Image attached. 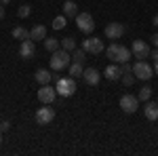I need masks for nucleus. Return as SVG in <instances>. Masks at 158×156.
Returning a JSON list of instances; mask_svg holds the SVG:
<instances>
[{"instance_id": "nucleus-5", "label": "nucleus", "mask_w": 158, "mask_h": 156, "mask_svg": "<svg viewBox=\"0 0 158 156\" xmlns=\"http://www.w3.org/2000/svg\"><path fill=\"white\" fill-rule=\"evenodd\" d=\"M53 120H55V110L51 108V103H44V108H38V112H36L38 124H51Z\"/></svg>"}, {"instance_id": "nucleus-22", "label": "nucleus", "mask_w": 158, "mask_h": 156, "mask_svg": "<svg viewBox=\"0 0 158 156\" xmlns=\"http://www.w3.org/2000/svg\"><path fill=\"white\" fill-rule=\"evenodd\" d=\"M86 55H89V53H86L85 48H74V51H72V59L78 61V63H85V61H86Z\"/></svg>"}, {"instance_id": "nucleus-18", "label": "nucleus", "mask_w": 158, "mask_h": 156, "mask_svg": "<svg viewBox=\"0 0 158 156\" xmlns=\"http://www.w3.org/2000/svg\"><path fill=\"white\" fill-rule=\"evenodd\" d=\"M30 38H32V40H44V38H47V27H44V25H34V27H32V30H30Z\"/></svg>"}, {"instance_id": "nucleus-16", "label": "nucleus", "mask_w": 158, "mask_h": 156, "mask_svg": "<svg viewBox=\"0 0 158 156\" xmlns=\"http://www.w3.org/2000/svg\"><path fill=\"white\" fill-rule=\"evenodd\" d=\"M63 15H65L68 19H76V15H78V4L72 2V0L63 2Z\"/></svg>"}, {"instance_id": "nucleus-32", "label": "nucleus", "mask_w": 158, "mask_h": 156, "mask_svg": "<svg viewBox=\"0 0 158 156\" xmlns=\"http://www.w3.org/2000/svg\"><path fill=\"white\" fill-rule=\"evenodd\" d=\"M4 17V4H0V19Z\"/></svg>"}, {"instance_id": "nucleus-8", "label": "nucleus", "mask_w": 158, "mask_h": 156, "mask_svg": "<svg viewBox=\"0 0 158 156\" xmlns=\"http://www.w3.org/2000/svg\"><path fill=\"white\" fill-rule=\"evenodd\" d=\"M106 36H108V40H120L124 36V25L118 23V21L108 23L106 25Z\"/></svg>"}, {"instance_id": "nucleus-12", "label": "nucleus", "mask_w": 158, "mask_h": 156, "mask_svg": "<svg viewBox=\"0 0 158 156\" xmlns=\"http://www.w3.org/2000/svg\"><path fill=\"white\" fill-rule=\"evenodd\" d=\"M82 78H85V82L89 84V86H95V84L99 82V78H101V74H99L97 68H85Z\"/></svg>"}, {"instance_id": "nucleus-15", "label": "nucleus", "mask_w": 158, "mask_h": 156, "mask_svg": "<svg viewBox=\"0 0 158 156\" xmlns=\"http://www.w3.org/2000/svg\"><path fill=\"white\" fill-rule=\"evenodd\" d=\"M133 57V53H131V48L127 47H118V53H116V57H114V63H124V61H129Z\"/></svg>"}, {"instance_id": "nucleus-19", "label": "nucleus", "mask_w": 158, "mask_h": 156, "mask_svg": "<svg viewBox=\"0 0 158 156\" xmlns=\"http://www.w3.org/2000/svg\"><path fill=\"white\" fill-rule=\"evenodd\" d=\"M13 38H17V40H27V38H30V32L25 30L23 25H17V27H13Z\"/></svg>"}, {"instance_id": "nucleus-29", "label": "nucleus", "mask_w": 158, "mask_h": 156, "mask_svg": "<svg viewBox=\"0 0 158 156\" xmlns=\"http://www.w3.org/2000/svg\"><path fill=\"white\" fill-rule=\"evenodd\" d=\"M9 129H11V122H9V120H2V122H0V131L4 133V131H9Z\"/></svg>"}, {"instance_id": "nucleus-11", "label": "nucleus", "mask_w": 158, "mask_h": 156, "mask_svg": "<svg viewBox=\"0 0 158 156\" xmlns=\"http://www.w3.org/2000/svg\"><path fill=\"white\" fill-rule=\"evenodd\" d=\"M19 55H21L23 59H32V57L36 55V42H34L32 38H27V40H21V47H19Z\"/></svg>"}, {"instance_id": "nucleus-10", "label": "nucleus", "mask_w": 158, "mask_h": 156, "mask_svg": "<svg viewBox=\"0 0 158 156\" xmlns=\"http://www.w3.org/2000/svg\"><path fill=\"white\" fill-rule=\"evenodd\" d=\"M57 97V91L51 86V84H40V91H38V101L42 103H53Z\"/></svg>"}, {"instance_id": "nucleus-35", "label": "nucleus", "mask_w": 158, "mask_h": 156, "mask_svg": "<svg viewBox=\"0 0 158 156\" xmlns=\"http://www.w3.org/2000/svg\"><path fill=\"white\" fill-rule=\"evenodd\" d=\"M154 74H158V61L154 63Z\"/></svg>"}, {"instance_id": "nucleus-25", "label": "nucleus", "mask_w": 158, "mask_h": 156, "mask_svg": "<svg viewBox=\"0 0 158 156\" xmlns=\"http://www.w3.org/2000/svg\"><path fill=\"white\" fill-rule=\"evenodd\" d=\"M61 48H65V51L72 53L74 48H76V40H74V38H63V40H61Z\"/></svg>"}, {"instance_id": "nucleus-37", "label": "nucleus", "mask_w": 158, "mask_h": 156, "mask_svg": "<svg viewBox=\"0 0 158 156\" xmlns=\"http://www.w3.org/2000/svg\"><path fill=\"white\" fill-rule=\"evenodd\" d=\"M156 15H158V13H156Z\"/></svg>"}, {"instance_id": "nucleus-27", "label": "nucleus", "mask_w": 158, "mask_h": 156, "mask_svg": "<svg viewBox=\"0 0 158 156\" xmlns=\"http://www.w3.org/2000/svg\"><path fill=\"white\" fill-rule=\"evenodd\" d=\"M30 13H32V6H30V4H21V6L17 9V15H19L21 19H25V17H30Z\"/></svg>"}, {"instance_id": "nucleus-14", "label": "nucleus", "mask_w": 158, "mask_h": 156, "mask_svg": "<svg viewBox=\"0 0 158 156\" xmlns=\"http://www.w3.org/2000/svg\"><path fill=\"white\" fill-rule=\"evenodd\" d=\"M143 114H146L148 120H158V103L148 99L146 101V108H143Z\"/></svg>"}, {"instance_id": "nucleus-26", "label": "nucleus", "mask_w": 158, "mask_h": 156, "mask_svg": "<svg viewBox=\"0 0 158 156\" xmlns=\"http://www.w3.org/2000/svg\"><path fill=\"white\" fill-rule=\"evenodd\" d=\"M120 80L124 82V86H131V84H133L135 80H137V78H135V74H133V72H124Z\"/></svg>"}, {"instance_id": "nucleus-17", "label": "nucleus", "mask_w": 158, "mask_h": 156, "mask_svg": "<svg viewBox=\"0 0 158 156\" xmlns=\"http://www.w3.org/2000/svg\"><path fill=\"white\" fill-rule=\"evenodd\" d=\"M34 78H36V82L38 84H49L51 80H53V74L49 72V70H36V74H34Z\"/></svg>"}, {"instance_id": "nucleus-3", "label": "nucleus", "mask_w": 158, "mask_h": 156, "mask_svg": "<svg viewBox=\"0 0 158 156\" xmlns=\"http://www.w3.org/2000/svg\"><path fill=\"white\" fill-rule=\"evenodd\" d=\"M133 74L137 80H150L154 76V68L146 59H139L137 63H133Z\"/></svg>"}, {"instance_id": "nucleus-4", "label": "nucleus", "mask_w": 158, "mask_h": 156, "mask_svg": "<svg viewBox=\"0 0 158 156\" xmlns=\"http://www.w3.org/2000/svg\"><path fill=\"white\" fill-rule=\"evenodd\" d=\"M76 25H78V30L82 34H91L95 30V21H93L91 13H78L76 15Z\"/></svg>"}, {"instance_id": "nucleus-9", "label": "nucleus", "mask_w": 158, "mask_h": 156, "mask_svg": "<svg viewBox=\"0 0 158 156\" xmlns=\"http://www.w3.org/2000/svg\"><path fill=\"white\" fill-rule=\"evenodd\" d=\"M131 53H133V57H137V59H146V57H150V47H148L146 40H133Z\"/></svg>"}, {"instance_id": "nucleus-24", "label": "nucleus", "mask_w": 158, "mask_h": 156, "mask_svg": "<svg viewBox=\"0 0 158 156\" xmlns=\"http://www.w3.org/2000/svg\"><path fill=\"white\" fill-rule=\"evenodd\" d=\"M65 21H68L65 15H57V17L53 19V27H55V30H63V27H65Z\"/></svg>"}, {"instance_id": "nucleus-1", "label": "nucleus", "mask_w": 158, "mask_h": 156, "mask_svg": "<svg viewBox=\"0 0 158 156\" xmlns=\"http://www.w3.org/2000/svg\"><path fill=\"white\" fill-rule=\"evenodd\" d=\"M70 59H72V53L65 51V48H57L53 55H51V70L53 72H61L70 65Z\"/></svg>"}, {"instance_id": "nucleus-33", "label": "nucleus", "mask_w": 158, "mask_h": 156, "mask_svg": "<svg viewBox=\"0 0 158 156\" xmlns=\"http://www.w3.org/2000/svg\"><path fill=\"white\" fill-rule=\"evenodd\" d=\"M152 23H154V25H158V15H154V19H152Z\"/></svg>"}, {"instance_id": "nucleus-36", "label": "nucleus", "mask_w": 158, "mask_h": 156, "mask_svg": "<svg viewBox=\"0 0 158 156\" xmlns=\"http://www.w3.org/2000/svg\"><path fill=\"white\" fill-rule=\"evenodd\" d=\"M0 144H2V131H0Z\"/></svg>"}, {"instance_id": "nucleus-7", "label": "nucleus", "mask_w": 158, "mask_h": 156, "mask_svg": "<svg viewBox=\"0 0 158 156\" xmlns=\"http://www.w3.org/2000/svg\"><path fill=\"white\" fill-rule=\"evenodd\" d=\"M82 48L86 53H91V55H99V53H103V40L95 36L86 38V40H82Z\"/></svg>"}, {"instance_id": "nucleus-6", "label": "nucleus", "mask_w": 158, "mask_h": 156, "mask_svg": "<svg viewBox=\"0 0 158 156\" xmlns=\"http://www.w3.org/2000/svg\"><path fill=\"white\" fill-rule=\"evenodd\" d=\"M120 108L124 114H133L139 108V97L137 95H122L120 97Z\"/></svg>"}, {"instance_id": "nucleus-30", "label": "nucleus", "mask_w": 158, "mask_h": 156, "mask_svg": "<svg viewBox=\"0 0 158 156\" xmlns=\"http://www.w3.org/2000/svg\"><path fill=\"white\" fill-rule=\"evenodd\" d=\"M150 40H152V44L158 48V34H152V38H150Z\"/></svg>"}, {"instance_id": "nucleus-13", "label": "nucleus", "mask_w": 158, "mask_h": 156, "mask_svg": "<svg viewBox=\"0 0 158 156\" xmlns=\"http://www.w3.org/2000/svg\"><path fill=\"white\" fill-rule=\"evenodd\" d=\"M103 76H106L108 80H120V78H122L120 63H112V65H108V68H106V72H103Z\"/></svg>"}, {"instance_id": "nucleus-2", "label": "nucleus", "mask_w": 158, "mask_h": 156, "mask_svg": "<svg viewBox=\"0 0 158 156\" xmlns=\"http://www.w3.org/2000/svg\"><path fill=\"white\" fill-rule=\"evenodd\" d=\"M55 91H57V95L63 97V99H65V97H72L74 93H76V78H72V76H63V78H59Z\"/></svg>"}, {"instance_id": "nucleus-31", "label": "nucleus", "mask_w": 158, "mask_h": 156, "mask_svg": "<svg viewBox=\"0 0 158 156\" xmlns=\"http://www.w3.org/2000/svg\"><path fill=\"white\" fill-rule=\"evenodd\" d=\"M150 57H154V61H158V48H154V51H150Z\"/></svg>"}, {"instance_id": "nucleus-21", "label": "nucleus", "mask_w": 158, "mask_h": 156, "mask_svg": "<svg viewBox=\"0 0 158 156\" xmlns=\"http://www.w3.org/2000/svg\"><path fill=\"white\" fill-rule=\"evenodd\" d=\"M82 72H85V68H82V63H78V61H74L72 65H70V76H72V78H82Z\"/></svg>"}, {"instance_id": "nucleus-28", "label": "nucleus", "mask_w": 158, "mask_h": 156, "mask_svg": "<svg viewBox=\"0 0 158 156\" xmlns=\"http://www.w3.org/2000/svg\"><path fill=\"white\" fill-rule=\"evenodd\" d=\"M118 47H120L118 42H112V44L108 47V51H106V53H108V59H112V61H114V57H116V53H118Z\"/></svg>"}, {"instance_id": "nucleus-20", "label": "nucleus", "mask_w": 158, "mask_h": 156, "mask_svg": "<svg viewBox=\"0 0 158 156\" xmlns=\"http://www.w3.org/2000/svg\"><path fill=\"white\" fill-rule=\"evenodd\" d=\"M44 48L51 51V53H55L57 48H61V40H57V38H44Z\"/></svg>"}, {"instance_id": "nucleus-34", "label": "nucleus", "mask_w": 158, "mask_h": 156, "mask_svg": "<svg viewBox=\"0 0 158 156\" xmlns=\"http://www.w3.org/2000/svg\"><path fill=\"white\" fill-rule=\"evenodd\" d=\"M9 2H11V0H0V4H4V6H6Z\"/></svg>"}, {"instance_id": "nucleus-23", "label": "nucleus", "mask_w": 158, "mask_h": 156, "mask_svg": "<svg viewBox=\"0 0 158 156\" xmlns=\"http://www.w3.org/2000/svg\"><path fill=\"white\" fill-rule=\"evenodd\" d=\"M137 97H139V101H143V103H146L148 99H150V97H152V86H141V91H139V93H137Z\"/></svg>"}]
</instances>
